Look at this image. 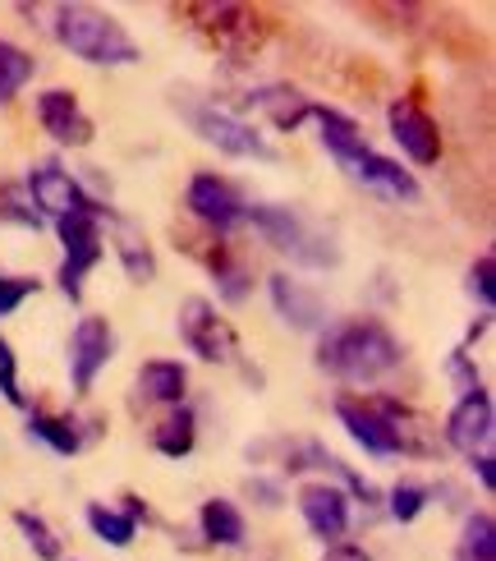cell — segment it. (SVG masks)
Returning a JSON list of instances; mask_svg holds the SVG:
<instances>
[{
	"label": "cell",
	"instance_id": "cell-1",
	"mask_svg": "<svg viewBox=\"0 0 496 561\" xmlns=\"http://www.w3.org/2000/svg\"><path fill=\"white\" fill-rule=\"evenodd\" d=\"M400 359H405V350H400L391 327L377 322V318L331 322L318 341V368L331 373L336 382H349V387L382 382L387 373L400 368Z\"/></svg>",
	"mask_w": 496,
	"mask_h": 561
},
{
	"label": "cell",
	"instance_id": "cell-2",
	"mask_svg": "<svg viewBox=\"0 0 496 561\" xmlns=\"http://www.w3.org/2000/svg\"><path fill=\"white\" fill-rule=\"evenodd\" d=\"M56 42L83 65H134L143 60L129 28L106 10L92 5H60L56 10Z\"/></svg>",
	"mask_w": 496,
	"mask_h": 561
},
{
	"label": "cell",
	"instance_id": "cell-3",
	"mask_svg": "<svg viewBox=\"0 0 496 561\" xmlns=\"http://www.w3.org/2000/svg\"><path fill=\"white\" fill-rule=\"evenodd\" d=\"M244 221H253V230L276 253H286L290 263L309 267V272H326V267L341 263V244L331 240L326 230H318L303 213L286 207V203H257V207H249Z\"/></svg>",
	"mask_w": 496,
	"mask_h": 561
},
{
	"label": "cell",
	"instance_id": "cell-4",
	"mask_svg": "<svg viewBox=\"0 0 496 561\" xmlns=\"http://www.w3.org/2000/svg\"><path fill=\"white\" fill-rule=\"evenodd\" d=\"M106 213V207H102ZM102 213H74V217H60L56 221V236L65 244V263H60V290L69 299H83V276L102 263L106 253V236H102Z\"/></svg>",
	"mask_w": 496,
	"mask_h": 561
},
{
	"label": "cell",
	"instance_id": "cell-5",
	"mask_svg": "<svg viewBox=\"0 0 496 561\" xmlns=\"http://www.w3.org/2000/svg\"><path fill=\"white\" fill-rule=\"evenodd\" d=\"M175 318H180V341L188 345V355H198L203 364H234V355H240V336H234V327L217 313L211 299L188 295Z\"/></svg>",
	"mask_w": 496,
	"mask_h": 561
},
{
	"label": "cell",
	"instance_id": "cell-6",
	"mask_svg": "<svg viewBox=\"0 0 496 561\" xmlns=\"http://www.w3.org/2000/svg\"><path fill=\"white\" fill-rule=\"evenodd\" d=\"M188 125H194V134L203 138V144H211V148L226 152V157H240V161H276V148L244 121V115H234V111L194 106V111H188Z\"/></svg>",
	"mask_w": 496,
	"mask_h": 561
},
{
	"label": "cell",
	"instance_id": "cell-7",
	"mask_svg": "<svg viewBox=\"0 0 496 561\" xmlns=\"http://www.w3.org/2000/svg\"><path fill=\"white\" fill-rule=\"evenodd\" d=\"M184 203H188V213H194L207 230H217V236H230V230H240L244 217H249L244 194L234 190L226 175H211V171H203V175L188 180Z\"/></svg>",
	"mask_w": 496,
	"mask_h": 561
},
{
	"label": "cell",
	"instance_id": "cell-8",
	"mask_svg": "<svg viewBox=\"0 0 496 561\" xmlns=\"http://www.w3.org/2000/svg\"><path fill=\"white\" fill-rule=\"evenodd\" d=\"M111 355H115L111 322L97 318V313H83L74 322V332H69V382H74L79 396L92 391V382L102 378V368L111 364Z\"/></svg>",
	"mask_w": 496,
	"mask_h": 561
},
{
	"label": "cell",
	"instance_id": "cell-9",
	"mask_svg": "<svg viewBox=\"0 0 496 561\" xmlns=\"http://www.w3.org/2000/svg\"><path fill=\"white\" fill-rule=\"evenodd\" d=\"M446 447H455L460 456L478 460L492 456V437H496V410H492V396L478 387L455 401V410L446 414Z\"/></svg>",
	"mask_w": 496,
	"mask_h": 561
},
{
	"label": "cell",
	"instance_id": "cell-10",
	"mask_svg": "<svg viewBox=\"0 0 496 561\" xmlns=\"http://www.w3.org/2000/svg\"><path fill=\"white\" fill-rule=\"evenodd\" d=\"M28 198L56 221L74 217V213H102V203L83 190L79 175H69L65 167H56V161H42V167L28 171Z\"/></svg>",
	"mask_w": 496,
	"mask_h": 561
},
{
	"label": "cell",
	"instance_id": "cell-11",
	"mask_svg": "<svg viewBox=\"0 0 496 561\" xmlns=\"http://www.w3.org/2000/svg\"><path fill=\"white\" fill-rule=\"evenodd\" d=\"M295 506H299L303 525H309V534L322 539L326 548L345 539V529H349V493L345 488L326 483V479L322 483H303L295 493Z\"/></svg>",
	"mask_w": 496,
	"mask_h": 561
},
{
	"label": "cell",
	"instance_id": "cell-12",
	"mask_svg": "<svg viewBox=\"0 0 496 561\" xmlns=\"http://www.w3.org/2000/svg\"><path fill=\"white\" fill-rule=\"evenodd\" d=\"M387 125H391V138L400 144V152H405L414 167H437L441 161V129L418 102H410V98L391 102Z\"/></svg>",
	"mask_w": 496,
	"mask_h": 561
},
{
	"label": "cell",
	"instance_id": "cell-13",
	"mask_svg": "<svg viewBox=\"0 0 496 561\" xmlns=\"http://www.w3.org/2000/svg\"><path fill=\"white\" fill-rule=\"evenodd\" d=\"M37 121L42 129L56 138L60 148H88L92 138H97V125H92V115L79 106V98L69 88H46L37 98Z\"/></svg>",
	"mask_w": 496,
	"mask_h": 561
},
{
	"label": "cell",
	"instance_id": "cell-14",
	"mask_svg": "<svg viewBox=\"0 0 496 561\" xmlns=\"http://www.w3.org/2000/svg\"><path fill=\"white\" fill-rule=\"evenodd\" d=\"M188 19H203L198 33L226 56H244L249 46H257V14L244 5H188Z\"/></svg>",
	"mask_w": 496,
	"mask_h": 561
},
{
	"label": "cell",
	"instance_id": "cell-15",
	"mask_svg": "<svg viewBox=\"0 0 496 561\" xmlns=\"http://www.w3.org/2000/svg\"><path fill=\"white\" fill-rule=\"evenodd\" d=\"M336 419L368 456H400V442L387 424L382 405H377V396H336Z\"/></svg>",
	"mask_w": 496,
	"mask_h": 561
},
{
	"label": "cell",
	"instance_id": "cell-16",
	"mask_svg": "<svg viewBox=\"0 0 496 561\" xmlns=\"http://www.w3.org/2000/svg\"><path fill=\"white\" fill-rule=\"evenodd\" d=\"M267 295H272V309L286 318L295 332H326V299L313 286H303L290 272H276V276H267Z\"/></svg>",
	"mask_w": 496,
	"mask_h": 561
},
{
	"label": "cell",
	"instance_id": "cell-17",
	"mask_svg": "<svg viewBox=\"0 0 496 561\" xmlns=\"http://www.w3.org/2000/svg\"><path fill=\"white\" fill-rule=\"evenodd\" d=\"M354 180L364 184V190H372V194H382V198H391V203H418L423 198V190H418V180L400 167V161H391V157H382V152H364L359 157V167L349 171Z\"/></svg>",
	"mask_w": 496,
	"mask_h": 561
},
{
	"label": "cell",
	"instance_id": "cell-18",
	"mask_svg": "<svg viewBox=\"0 0 496 561\" xmlns=\"http://www.w3.org/2000/svg\"><path fill=\"white\" fill-rule=\"evenodd\" d=\"M313 121L322 125V148L336 157L345 171L359 167V157L368 152V138H364L359 121H349V115L336 106H313Z\"/></svg>",
	"mask_w": 496,
	"mask_h": 561
},
{
	"label": "cell",
	"instance_id": "cell-19",
	"mask_svg": "<svg viewBox=\"0 0 496 561\" xmlns=\"http://www.w3.org/2000/svg\"><path fill=\"white\" fill-rule=\"evenodd\" d=\"M377 405H382L387 424L400 442V456H437V437H432V424L423 419L414 405L395 401V396H377Z\"/></svg>",
	"mask_w": 496,
	"mask_h": 561
},
{
	"label": "cell",
	"instance_id": "cell-20",
	"mask_svg": "<svg viewBox=\"0 0 496 561\" xmlns=\"http://www.w3.org/2000/svg\"><path fill=\"white\" fill-rule=\"evenodd\" d=\"M249 106H257L267 115V121L280 129V134H295L303 121L313 115V102L303 98L299 88H290V83H267V88H257V92H249Z\"/></svg>",
	"mask_w": 496,
	"mask_h": 561
},
{
	"label": "cell",
	"instance_id": "cell-21",
	"mask_svg": "<svg viewBox=\"0 0 496 561\" xmlns=\"http://www.w3.org/2000/svg\"><path fill=\"white\" fill-rule=\"evenodd\" d=\"M102 217H106V221H115V259H120L125 276H129V280H138V286H148V280L157 276V253H152L148 236H143V230H138L134 221L115 217L111 207H106Z\"/></svg>",
	"mask_w": 496,
	"mask_h": 561
},
{
	"label": "cell",
	"instance_id": "cell-22",
	"mask_svg": "<svg viewBox=\"0 0 496 561\" xmlns=\"http://www.w3.org/2000/svg\"><path fill=\"white\" fill-rule=\"evenodd\" d=\"M198 529L211 548H244L249 539V525H244V511L234 506L230 497H207L198 506Z\"/></svg>",
	"mask_w": 496,
	"mask_h": 561
},
{
	"label": "cell",
	"instance_id": "cell-23",
	"mask_svg": "<svg viewBox=\"0 0 496 561\" xmlns=\"http://www.w3.org/2000/svg\"><path fill=\"white\" fill-rule=\"evenodd\" d=\"M184 387H188V373L175 359H148L138 368V396L148 405H184Z\"/></svg>",
	"mask_w": 496,
	"mask_h": 561
},
{
	"label": "cell",
	"instance_id": "cell-24",
	"mask_svg": "<svg viewBox=\"0 0 496 561\" xmlns=\"http://www.w3.org/2000/svg\"><path fill=\"white\" fill-rule=\"evenodd\" d=\"M194 447H198V414L188 410V405H175L152 428V451L165 456V460H184Z\"/></svg>",
	"mask_w": 496,
	"mask_h": 561
},
{
	"label": "cell",
	"instance_id": "cell-25",
	"mask_svg": "<svg viewBox=\"0 0 496 561\" xmlns=\"http://www.w3.org/2000/svg\"><path fill=\"white\" fill-rule=\"evenodd\" d=\"M207 267H211V276H217V290H221L226 304L249 299V290H253L249 267H244V259H240V253H234L230 244H217V249H211V253H207Z\"/></svg>",
	"mask_w": 496,
	"mask_h": 561
},
{
	"label": "cell",
	"instance_id": "cell-26",
	"mask_svg": "<svg viewBox=\"0 0 496 561\" xmlns=\"http://www.w3.org/2000/svg\"><path fill=\"white\" fill-rule=\"evenodd\" d=\"M28 433H33L37 442H46V447H51L56 456H74V451L83 447L79 424H74V419H65V414L33 410V414H28Z\"/></svg>",
	"mask_w": 496,
	"mask_h": 561
},
{
	"label": "cell",
	"instance_id": "cell-27",
	"mask_svg": "<svg viewBox=\"0 0 496 561\" xmlns=\"http://www.w3.org/2000/svg\"><path fill=\"white\" fill-rule=\"evenodd\" d=\"M37 60L14 42H0V102H14L23 88L33 83Z\"/></svg>",
	"mask_w": 496,
	"mask_h": 561
},
{
	"label": "cell",
	"instance_id": "cell-28",
	"mask_svg": "<svg viewBox=\"0 0 496 561\" xmlns=\"http://www.w3.org/2000/svg\"><path fill=\"white\" fill-rule=\"evenodd\" d=\"M88 529L97 534L102 543H111V548H129L138 539V525L125 516L120 506H106V502H92L88 506Z\"/></svg>",
	"mask_w": 496,
	"mask_h": 561
},
{
	"label": "cell",
	"instance_id": "cell-29",
	"mask_svg": "<svg viewBox=\"0 0 496 561\" xmlns=\"http://www.w3.org/2000/svg\"><path fill=\"white\" fill-rule=\"evenodd\" d=\"M14 525L23 534V543H28V552L37 561H65V543H60V534L46 525L37 511H14Z\"/></svg>",
	"mask_w": 496,
	"mask_h": 561
},
{
	"label": "cell",
	"instance_id": "cell-30",
	"mask_svg": "<svg viewBox=\"0 0 496 561\" xmlns=\"http://www.w3.org/2000/svg\"><path fill=\"white\" fill-rule=\"evenodd\" d=\"M460 561H496V520L487 511H474L460 529Z\"/></svg>",
	"mask_w": 496,
	"mask_h": 561
},
{
	"label": "cell",
	"instance_id": "cell-31",
	"mask_svg": "<svg viewBox=\"0 0 496 561\" xmlns=\"http://www.w3.org/2000/svg\"><path fill=\"white\" fill-rule=\"evenodd\" d=\"M428 502H432V488H428V483H395V488H391L387 511H391V520L414 525V520L423 516V511H428Z\"/></svg>",
	"mask_w": 496,
	"mask_h": 561
},
{
	"label": "cell",
	"instance_id": "cell-32",
	"mask_svg": "<svg viewBox=\"0 0 496 561\" xmlns=\"http://www.w3.org/2000/svg\"><path fill=\"white\" fill-rule=\"evenodd\" d=\"M469 295L483 304V313H492V304H496V263H492V253H483V259L469 267Z\"/></svg>",
	"mask_w": 496,
	"mask_h": 561
},
{
	"label": "cell",
	"instance_id": "cell-33",
	"mask_svg": "<svg viewBox=\"0 0 496 561\" xmlns=\"http://www.w3.org/2000/svg\"><path fill=\"white\" fill-rule=\"evenodd\" d=\"M42 286L33 276H0V318H10L23 299H33Z\"/></svg>",
	"mask_w": 496,
	"mask_h": 561
},
{
	"label": "cell",
	"instance_id": "cell-34",
	"mask_svg": "<svg viewBox=\"0 0 496 561\" xmlns=\"http://www.w3.org/2000/svg\"><path fill=\"white\" fill-rule=\"evenodd\" d=\"M0 396H5L10 405H23V391H19V364H14V350L10 341L0 336Z\"/></svg>",
	"mask_w": 496,
	"mask_h": 561
},
{
	"label": "cell",
	"instance_id": "cell-35",
	"mask_svg": "<svg viewBox=\"0 0 496 561\" xmlns=\"http://www.w3.org/2000/svg\"><path fill=\"white\" fill-rule=\"evenodd\" d=\"M249 497H257V506H280L286 502L280 483H267V479H249Z\"/></svg>",
	"mask_w": 496,
	"mask_h": 561
},
{
	"label": "cell",
	"instance_id": "cell-36",
	"mask_svg": "<svg viewBox=\"0 0 496 561\" xmlns=\"http://www.w3.org/2000/svg\"><path fill=\"white\" fill-rule=\"evenodd\" d=\"M322 561H372L359 543H331L326 552H322Z\"/></svg>",
	"mask_w": 496,
	"mask_h": 561
},
{
	"label": "cell",
	"instance_id": "cell-37",
	"mask_svg": "<svg viewBox=\"0 0 496 561\" xmlns=\"http://www.w3.org/2000/svg\"><path fill=\"white\" fill-rule=\"evenodd\" d=\"M469 465H474V474H478V483L487 488V493H492V488H496V460L492 456H478V460H469Z\"/></svg>",
	"mask_w": 496,
	"mask_h": 561
},
{
	"label": "cell",
	"instance_id": "cell-38",
	"mask_svg": "<svg viewBox=\"0 0 496 561\" xmlns=\"http://www.w3.org/2000/svg\"><path fill=\"white\" fill-rule=\"evenodd\" d=\"M120 511H125V516H129V520H134V525H138V520H148V506H143V502H138V497H134V493H129V497H125V506H120Z\"/></svg>",
	"mask_w": 496,
	"mask_h": 561
}]
</instances>
